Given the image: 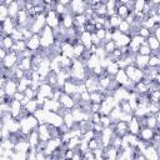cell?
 <instances>
[{
  "mask_svg": "<svg viewBox=\"0 0 160 160\" xmlns=\"http://www.w3.org/2000/svg\"><path fill=\"white\" fill-rule=\"evenodd\" d=\"M19 122H20L21 134H22L24 136H26V138H28V135H29L32 130H36V129L39 128V125H40L39 121H38V119H36L34 115H31V114L20 118V119H19Z\"/></svg>",
  "mask_w": 160,
  "mask_h": 160,
  "instance_id": "1",
  "label": "cell"
},
{
  "mask_svg": "<svg viewBox=\"0 0 160 160\" xmlns=\"http://www.w3.org/2000/svg\"><path fill=\"white\" fill-rule=\"evenodd\" d=\"M40 45L44 50L46 49H50L55 45L56 42V39H55V34H54V30L51 28H49L48 25L44 28V30L40 32Z\"/></svg>",
  "mask_w": 160,
  "mask_h": 160,
  "instance_id": "2",
  "label": "cell"
},
{
  "mask_svg": "<svg viewBox=\"0 0 160 160\" xmlns=\"http://www.w3.org/2000/svg\"><path fill=\"white\" fill-rule=\"evenodd\" d=\"M125 72H126L128 78H129L135 85L145 79V72H144V70L138 69L135 65H129V66H126Z\"/></svg>",
  "mask_w": 160,
  "mask_h": 160,
  "instance_id": "3",
  "label": "cell"
},
{
  "mask_svg": "<svg viewBox=\"0 0 160 160\" xmlns=\"http://www.w3.org/2000/svg\"><path fill=\"white\" fill-rule=\"evenodd\" d=\"M45 15H46V25L49 28H51L52 30L58 29L61 25V16L54 9L46 10L45 11Z\"/></svg>",
  "mask_w": 160,
  "mask_h": 160,
  "instance_id": "4",
  "label": "cell"
},
{
  "mask_svg": "<svg viewBox=\"0 0 160 160\" xmlns=\"http://www.w3.org/2000/svg\"><path fill=\"white\" fill-rule=\"evenodd\" d=\"M115 136V130H114V125L109 126V128H104V130L100 134V141H101V146L104 149L109 148L112 142V139Z\"/></svg>",
  "mask_w": 160,
  "mask_h": 160,
  "instance_id": "5",
  "label": "cell"
},
{
  "mask_svg": "<svg viewBox=\"0 0 160 160\" xmlns=\"http://www.w3.org/2000/svg\"><path fill=\"white\" fill-rule=\"evenodd\" d=\"M116 105H119V104L116 102V100L114 99L112 95L105 96L104 100H102L101 104H100V114H101V115H109V114L111 112V110H112Z\"/></svg>",
  "mask_w": 160,
  "mask_h": 160,
  "instance_id": "6",
  "label": "cell"
},
{
  "mask_svg": "<svg viewBox=\"0 0 160 160\" xmlns=\"http://www.w3.org/2000/svg\"><path fill=\"white\" fill-rule=\"evenodd\" d=\"M69 8L71 9L70 11L74 14V16L75 15H82V14H85L86 9L89 8V4L82 1V0H74L70 2Z\"/></svg>",
  "mask_w": 160,
  "mask_h": 160,
  "instance_id": "7",
  "label": "cell"
},
{
  "mask_svg": "<svg viewBox=\"0 0 160 160\" xmlns=\"http://www.w3.org/2000/svg\"><path fill=\"white\" fill-rule=\"evenodd\" d=\"M19 54L18 52H14V51H10L8 55H6V58L2 60V68L6 70H10V69H12L16 64H19Z\"/></svg>",
  "mask_w": 160,
  "mask_h": 160,
  "instance_id": "8",
  "label": "cell"
},
{
  "mask_svg": "<svg viewBox=\"0 0 160 160\" xmlns=\"http://www.w3.org/2000/svg\"><path fill=\"white\" fill-rule=\"evenodd\" d=\"M145 42H146V40H145L144 38L139 36L138 34H135L134 36H131V41H130V44H129L130 54H134V55H136V54L139 52V49H140V46H141L142 44H145Z\"/></svg>",
  "mask_w": 160,
  "mask_h": 160,
  "instance_id": "9",
  "label": "cell"
},
{
  "mask_svg": "<svg viewBox=\"0 0 160 160\" xmlns=\"http://www.w3.org/2000/svg\"><path fill=\"white\" fill-rule=\"evenodd\" d=\"M1 25H2V36H10L11 35V32L18 28V25H16V21H15V19H11V18H8L4 22H1Z\"/></svg>",
  "mask_w": 160,
  "mask_h": 160,
  "instance_id": "10",
  "label": "cell"
},
{
  "mask_svg": "<svg viewBox=\"0 0 160 160\" xmlns=\"http://www.w3.org/2000/svg\"><path fill=\"white\" fill-rule=\"evenodd\" d=\"M59 101H60V104H61V106H62L64 110H72L76 106L75 99L72 96L65 94V92H62V95H61V98H60Z\"/></svg>",
  "mask_w": 160,
  "mask_h": 160,
  "instance_id": "11",
  "label": "cell"
},
{
  "mask_svg": "<svg viewBox=\"0 0 160 160\" xmlns=\"http://www.w3.org/2000/svg\"><path fill=\"white\" fill-rule=\"evenodd\" d=\"M4 90H5V92H6V96L10 99H12L14 98V95L18 92V81L15 80V79H8V81H6V84H5V86L2 88Z\"/></svg>",
  "mask_w": 160,
  "mask_h": 160,
  "instance_id": "12",
  "label": "cell"
},
{
  "mask_svg": "<svg viewBox=\"0 0 160 160\" xmlns=\"http://www.w3.org/2000/svg\"><path fill=\"white\" fill-rule=\"evenodd\" d=\"M38 132H39V138H40V141H44V142H48L51 138V132H50V125L49 124H42V125H39V128L36 129Z\"/></svg>",
  "mask_w": 160,
  "mask_h": 160,
  "instance_id": "13",
  "label": "cell"
},
{
  "mask_svg": "<svg viewBox=\"0 0 160 160\" xmlns=\"http://www.w3.org/2000/svg\"><path fill=\"white\" fill-rule=\"evenodd\" d=\"M154 136H155V130H152V129H150V128H148V126L141 128V130H140V132H139L140 140L144 141V142H148V144H150V142L152 141Z\"/></svg>",
  "mask_w": 160,
  "mask_h": 160,
  "instance_id": "14",
  "label": "cell"
},
{
  "mask_svg": "<svg viewBox=\"0 0 160 160\" xmlns=\"http://www.w3.org/2000/svg\"><path fill=\"white\" fill-rule=\"evenodd\" d=\"M54 90H55V88H54V86H51V85H50V84H48V82H42V84L39 86L38 92H39L40 95H42L45 99H52Z\"/></svg>",
  "mask_w": 160,
  "mask_h": 160,
  "instance_id": "15",
  "label": "cell"
},
{
  "mask_svg": "<svg viewBox=\"0 0 160 160\" xmlns=\"http://www.w3.org/2000/svg\"><path fill=\"white\" fill-rule=\"evenodd\" d=\"M141 154L146 158V160H160L159 155H158V150L152 144H148Z\"/></svg>",
  "mask_w": 160,
  "mask_h": 160,
  "instance_id": "16",
  "label": "cell"
},
{
  "mask_svg": "<svg viewBox=\"0 0 160 160\" xmlns=\"http://www.w3.org/2000/svg\"><path fill=\"white\" fill-rule=\"evenodd\" d=\"M151 56V55H150ZM150 56H146V55H140V54H136L135 55V66L140 70H145L148 66H149V60H150Z\"/></svg>",
  "mask_w": 160,
  "mask_h": 160,
  "instance_id": "17",
  "label": "cell"
},
{
  "mask_svg": "<svg viewBox=\"0 0 160 160\" xmlns=\"http://www.w3.org/2000/svg\"><path fill=\"white\" fill-rule=\"evenodd\" d=\"M26 48H28V50H30L31 52L36 54L38 50H39V48H41V45H40V36H39V35H34L31 39H29V40L26 41Z\"/></svg>",
  "mask_w": 160,
  "mask_h": 160,
  "instance_id": "18",
  "label": "cell"
},
{
  "mask_svg": "<svg viewBox=\"0 0 160 160\" xmlns=\"http://www.w3.org/2000/svg\"><path fill=\"white\" fill-rule=\"evenodd\" d=\"M128 129H129V132H130V134L139 135V132H140V130H141V124H140L139 118L134 116V118L128 122Z\"/></svg>",
  "mask_w": 160,
  "mask_h": 160,
  "instance_id": "19",
  "label": "cell"
},
{
  "mask_svg": "<svg viewBox=\"0 0 160 160\" xmlns=\"http://www.w3.org/2000/svg\"><path fill=\"white\" fill-rule=\"evenodd\" d=\"M62 91L70 96H74L75 94H78V82H75L72 80H68L62 88Z\"/></svg>",
  "mask_w": 160,
  "mask_h": 160,
  "instance_id": "20",
  "label": "cell"
},
{
  "mask_svg": "<svg viewBox=\"0 0 160 160\" xmlns=\"http://www.w3.org/2000/svg\"><path fill=\"white\" fill-rule=\"evenodd\" d=\"M114 130H115V135L122 138L125 136L128 132H129V129H128V122L125 121H118L115 125H114Z\"/></svg>",
  "mask_w": 160,
  "mask_h": 160,
  "instance_id": "21",
  "label": "cell"
},
{
  "mask_svg": "<svg viewBox=\"0 0 160 160\" xmlns=\"http://www.w3.org/2000/svg\"><path fill=\"white\" fill-rule=\"evenodd\" d=\"M79 40L80 42L86 48V50H89L92 46V39H91V32L89 31H84L82 34L79 35Z\"/></svg>",
  "mask_w": 160,
  "mask_h": 160,
  "instance_id": "22",
  "label": "cell"
},
{
  "mask_svg": "<svg viewBox=\"0 0 160 160\" xmlns=\"http://www.w3.org/2000/svg\"><path fill=\"white\" fill-rule=\"evenodd\" d=\"M61 26L65 30H69V29L74 28V15L68 12L64 16H61Z\"/></svg>",
  "mask_w": 160,
  "mask_h": 160,
  "instance_id": "23",
  "label": "cell"
},
{
  "mask_svg": "<svg viewBox=\"0 0 160 160\" xmlns=\"http://www.w3.org/2000/svg\"><path fill=\"white\" fill-rule=\"evenodd\" d=\"M85 54H86V48L80 41H76L74 44V59H81Z\"/></svg>",
  "mask_w": 160,
  "mask_h": 160,
  "instance_id": "24",
  "label": "cell"
},
{
  "mask_svg": "<svg viewBox=\"0 0 160 160\" xmlns=\"http://www.w3.org/2000/svg\"><path fill=\"white\" fill-rule=\"evenodd\" d=\"M146 44H148V46L150 48V50H151L152 52H155V54H158V52H159L160 42L156 40V38H155L154 35H150V36L146 39Z\"/></svg>",
  "mask_w": 160,
  "mask_h": 160,
  "instance_id": "25",
  "label": "cell"
},
{
  "mask_svg": "<svg viewBox=\"0 0 160 160\" xmlns=\"http://www.w3.org/2000/svg\"><path fill=\"white\" fill-rule=\"evenodd\" d=\"M130 12H131L130 9H129L125 4H122L121 1L118 2V8H116V15H118V16H120L122 20H125V18H126Z\"/></svg>",
  "mask_w": 160,
  "mask_h": 160,
  "instance_id": "26",
  "label": "cell"
},
{
  "mask_svg": "<svg viewBox=\"0 0 160 160\" xmlns=\"http://www.w3.org/2000/svg\"><path fill=\"white\" fill-rule=\"evenodd\" d=\"M85 65H86V69H95L96 66H100V59L94 54V55H90L86 60H85Z\"/></svg>",
  "mask_w": 160,
  "mask_h": 160,
  "instance_id": "27",
  "label": "cell"
},
{
  "mask_svg": "<svg viewBox=\"0 0 160 160\" xmlns=\"http://www.w3.org/2000/svg\"><path fill=\"white\" fill-rule=\"evenodd\" d=\"M121 114H122V110H121L120 105H116V106H115V108L111 110V112L109 114V116H110V119H111L112 124H116V122L120 120Z\"/></svg>",
  "mask_w": 160,
  "mask_h": 160,
  "instance_id": "28",
  "label": "cell"
},
{
  "mask_svg": "<svg viewBox=\"0 0 160 160\" xmlns=\"http://www.w3.org/2000/svg\"><path fill=\"white\" fill-rule=\"evenodd\" d=\"M144 120H145V126H148V128H150V129H152V130H156V129H158L159 124H158V121H156L155 115L149 114L148 116L144 118Z\"/></svg>",
  "mask_w": 160,
  "mask_h": 160,
  "instance_id": "29",
  "label": "cell"
},
{
  "mask_svg": "<svg viewBox=\"0 0 160 160\" xmlns=\"http://www.w3.org/2000/svg\"><path fill=\"white\" fill-rule=\"evenodd\" d=\"M28 140H29L31 148L35 149V148L38 146V144L40 142V138H39V132H38V130H32V131L28 135Z\"/></svg>",
  "mask_w": 160,
  "mask_h": 160,
  "instance_id": "30",
  "label": "cell"
},
{
  "mask_svg": "<svg viewBox=\"0 0 160 160\" xmlns=\"http://www.w3.org/2000/svg\"><path fill=\"white\" fill-rule=\"evenodd\" d=\"M14 44H15V41L11 39V36H2V40H1V48L2 49H5L6 51H11V49H12V46H14Z\"/></svg>",
  "mask_w": 160,
  "mask_h": 160,
  "instance_id": "31",
  "label": "cell"
},
{
  "mask_svg": "<svg viewBox=\"0 0 160 160\" xmlns=\"http://www.w3.org/2000/svg\"><path fill=\"white\" fill-rule=\"evenodd\" d=\"M24 109H25V111H26L28 114L34 115V114L36 112V110H38V109H40V108H39L38 101H36L35 99H32V100H30V101H29V104H28V105H25V106H24Z\"/></svg>",
  "mask_w": 160,
  "mask_h": 160,
  "instance_id": "32",
  "label": "cell"
},
{
  "mask_svg": "<svg viewBox=\"0 0 160 160\" xmlns=\"http://www.w3.org/2000/svg\"><path fill=\"white\" fill-rule=\"evenodd\" d=\"M116 8H118V2L116 1L110 0V1L106 2V10H108L106 11V15H108V18L116 15Z\"/></svg>",
  "mask_w": 160,
  "mask_h": 160,
  "instance_id": "33",
  "label": "cell"
},
{
  "mask_svg": "<svg viewBox=\"0 0 160 160\" xmlns=\"http://www.w3.org/2000/svg\"><path fill=\"white\" fill-rule=\"evenodd\" d=\"M130 41H131V36H130V35H126V34H122V35L120 36V39L116 41V46H118L119 49L125 48V46H129Z\"/></svg>",
  "mask_w": 160,
  "mask_h": 160,
  "instance_id": "34",
  "label": "cell"
},
{
  "mask_svg": "<svg viewBox=\"0 0 160 160\" xmlns=\"http://www.w3.org/2000/svg\"><path fill=\"white\" fill-rule=\"evenodd\" d=\"M119 70H120V68H119L118 62H116V61H112V62L106 68L105 72H106L109 76H114V78H115V75L119 72Z\"/></svg>",
  "mask_w": 160,
  "mask_h": 160,
  "instance_id": "35",
  "label": "cell"
},
{
  "mask_svg": "<svg viewBox=\"0 0 160 160\" xmlns=\"http://www.w3.org/2000/svg\"><path fill=\"white\" fill-rule=\"evenodd\" d=\"M105 95L99 92V91H94V92H90V100L92 104H101V101L104 100Z\"/></svg>",
  "mask_w": 160,
  "mask_h": 160,
  "instance_id": "36",
  "label": "cell"
},
{
  "mask_svg": "<svg viewBox=\"0 0 160 160\" xmlns=\"http://www.w3.org/2000/svg\"><path fill=\"white\" fill-rule=\"evenodd\" d=\"M121 21H122V19L120 16H118V15H114V16H110L109 18V22H110V26H111L112 30L118 29L119 25L121 24Z\"/></svg>",
  "mask_w": 160,
  "mask_h": 160,
  "instance_id": "37",
  "label": "cell"
},
{
  "mask_svg": "<svg viewBox=\"0 0 160 160\" xmlns=\"http://www.w3.org/2000/svg\"><path fill=\"white\" fill-rule=\"evenodd\" d=\"M104 49H105V51H106L108 55H111V54L118 49V46H116V42L111 40V41L104 42Z\"/></svg>",
  "mask_w": 160,
  "mask_h": 160,
  "instance_id": "38",
  "label": "cell"
},
{
  "mask_svg": "<svg viewBox=\"0 0 160 160\" xmlns=\"http://www.w3.org/2000/svg\"><path fill=\"white\" fill-rule=\"evenodd\" d=\"M148 68H154V69L160 68V58H159V55H158V54H154V55H151V56H150L149 66H148Z\"/></svg>",
  "mask_w": 160,
  "mask_h": 160,
  "instance_id": "39",
  "label": "cell"
},
{
  "mask_svg": "<svg viewBox=\"0 0 160 160\" xmlns=\"http://www.w3.org/2000/svg\"><path fill=\"white\" fill-rule=\"evenodd\" d=\"M118 30L121 32V34H126V35H130V32H131V26L125 21V20H122L121 21V24L119 25V28H118Z\"/></svg>",
  "mask_w": 160,
  "mask_h": 160,
  "instance_id": "40",
  "label": "cell"
},
{
  "mask_svg": "<svg viewBox=\"0 0 160 160\" xmlns=\"http://www.w3.org/2000/svg\"><path fill=\"white\" fill-rule=\"evenodd\" d=\"M101 148H102V146H101V141H100L98 138H94L92 140H90V141H89V150L95 151V150L101 149Z\"/></svg>",
  "mask_w": 160,
  "mask_h": 160,
  "instance_id": "41",
  "label": "cell"
},
{
  "mask_svg": "<svg viewBox=\"0 0 160 160\" xmlns=\"http://www.w3.org/2000/svg\"><path fill=\"white\" fill-rule=\"evenodd\" d=\"M11 39L16 42V41H20V40H24V38H22V34H21V31H20V29L19 28H16L12 32H11Z\"/></svg>",
  "mask_w": 160,
  "mask_h": 160,
  "instance_id": "42",
  "label": "cell"
},
{
  "mask_svg": "<svg viewBox=\"0 0 160 160\" xmlns=\"http://www.w3.org/2000/svg\"><path fill=\"white\" fill-rule=\"evenodd\" d=\"M151 50H150V48L148 46V44L145 42V44H142L141 46H140V49H139V52L138 54H140V55H146V56H150L151 55Z\"/></svg>",
  "mask_w": 160,
  "mask_h": 160,
  "instance_id": "43",
  "label": "cell"
},
{
  "mask_svg": "<svg viewBox=\"0 0 160 160\" xmlns=\"http://www.w3.org/2000/svg\"><path fill=\"white\" fill-rule=\"evenodd\" d=\"M119 105H120V108H121L122 112H126V114H132V115H134V111H132V109H131V106L129 105V102H128V101H122V102H120Z\"/></svg>",
  "mask_w": 160,
  "mask_h": 160,
  "instance_id": "44",
  "label": "cell"
},
{
  "mask_svg": "<svg viewBox=\"0 0 160 160\" xmlns=\"http://www.w3.org/2000/svg\"><path fill=\"white\" fill-rule=\"evenodd\" d=\"M138 35L141 36V38H144V39L146 40L151 34H150V30H149V29H146V28H144V26H140V29L138 30Z\"/></svg>",
  "mask_w": 160,
  "mask_h": 160,
  "instance_id": "45",
  "label": "cell"
},
{
  "mask_svg": "<svg viewBox=\"0 0 160 160\" xmlns=\"http://www.w3.org/2000/svg\"><path fill=\"white\" fill-rule=\"evenodd\" d=\"M95 34L98 35V38H99L101 41H104V40H105V35H106V30H105V29H100V30H96Z\"/></svg>",
  "mask_w": 160,
  "mask_h": 160,
  "instance_id": "46",
  "label": "cell"
},
{
  "mask_svg": "<svg viewBox=\"0 0 160 160\" xmlns=\"http://www.w3.org/2000/svg\"><path fill=\"white\" fill-rule=\"evenodd\" d=\"M152 35L156 38V40L160 42V25H156L154 29H152Z\"/></svg>",
  "mask_w": 160,
  "mask_h": 160,
  "instance_id": "47",
  "label": "cell"
},
{
  "mask_svg": "<svg viewBox=\"0 0 160 160\" xmlns=\"http://www.w3.org/2000/svg\"><path fill=\"white\" fill-rule=\"evenodd\" d=\"M24 96H25V94H24V92H19V91H18V92L14 95V98H12V99H15V100H18V101H20V102H21V100L24 99Z\"/></svg>",
  "mask_w": 160,
  "mask_h": 160,
  "instance_id": "48",
  "label": "cell"
},
{
  "mask_svg": "<svg viewBox=\"0 0 160 160\" xmlns=\"http://www.w3.org/2000/svg\"><path fill=\"white\" fill-rule=\"evenodd\" d=\"M8 54H9V51H6V50H5V49H2V48L0 49V58H1V60H4V59L6 58V55H8Z\"/></svg>",
  "mask_w": 160,
  "mask_h": 160,
  "instance_id": "49",
  "label": "cell"
},
{
  "mask_svg": "<svg viewBox=\"0 0 160 160\" xmlns=\"http://www.w3.org/2000/svg\"><path fill=\"white\" fill-rule=\"evenodd\" d=\"M30 100H31V99H29L28 96H24V99L21 100V105H22V106H25V105H28Z\"/></svg>",
  "mask_w": 160,
  "mask_h": 160,
  "instance_id": "50",
  "label": "cell"
},
{
  "mask_svg": "<svg viewBox=\"0 0 160 160\" xmlns=\"http://www.w3.org/2000/svg\"><path fill=\"white\" fill-rule=\"evenodd\" d=\"M135 160H146V158H145L142 154H138L136 158H135Z\"/></svg>",
  "mask_w": 160,
  "mask_h": 160,
  "instance_id": "51",
  "label": "cell"
},
{
  "mask_svg": "<svg viewBox=\"0 0 160 160\" xmlns=\"http://www.w3.org/2000/svg\"><path fill=\"white\" fill-rule=\"evenodd\" d=\"M155 82H156V85L160 88V74L156 76V79H155Z\"/></svg>",
  "mask_w": 160,
  "mask_h": 160,
  "instance_id": "52",
  "label": "cell"
},
{
  "mask_svg": "<svg viewBox=\"0 0 160 160\" xmlns=\"http://www.w3.org/2000/svg\"><path fill=\"white\" fill-rule=\"evenodd\" d=\"M155 118H156V121H158V124L160 125V111H159V112L155 115Z\"/></svg>",
  "mask_w": 160,
  "mask_h": 160,
  "instance_id": "53",
  "label": "cell"
},
{
  "mask_svg": "<svg viewBox=\"0 0 160 160\" xmlns=\"http://www.w3.org/2000/svg\"><path fill=\"white\" fill-rule=\"evenodd\" d=\"M156 150H158V155H159V159H160V145L156 146Z\"/></svg>",
  "mask_w": 160,
  "mask_h": 160,
  "instance_id": "54",
  "label": "cell"
},
{
  "mask_svg": "<svg viewBox=\"0 0 160 160\" xmlns=\"http://www.w3.org/2000/svg\"><path fill=\"white\" fill-rule=\"evenodd\" d=\"M158 129H159V130H158V131H160V125H159V126H158Z\"/></svg>",
  "mask_w": 160,
  "mask_h": 160,
  "instance_id": "55",
  "label": "cell"
},
{
  "mask_svg": "<svg viewBox=\"0 0 160 160\" xmlns=\"http://www.w3.org/2000/svg\"><path fill=\"white\" fill-rule=\"evenodd\" d=\"M159 108H160V102H159Z\"/></svg>",
  "mask_w": 160,
  "mask_h": 160,
  "instance_id": "56",
  "label": "cell"
}]
</instances>
